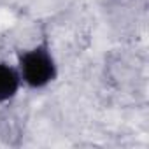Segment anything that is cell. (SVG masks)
I'll return each mask as SVG.
<instances>
[{
  "label": "cell",
  "mask_w": 149,
  "mask_h": 149,
  "mask_svg": "<svg viewBox=\"0 0 149 149\" xmlns=\"http://www.w3.org/2000/svg\"><path fill=\"white\" fill-rule=\"evenodd\" d=\"M21 84L23 81H21L18 67L7 61H0V104L13 100L18 95Z\"/></svg>",
  "instance_id": "obj_2"
},
{
  "label": "cell",
  "mask_w": 149,
  "mask_h": 149,
  "mask_svg": "<svg viewBox=\"0 0 149 149\" xmlns=\"http://www.w3.org/2000/svg\"><path fill=\"white\" fill-rule=\"evenodd\" d=\"M16 67L23 84L30 90H42L58 77V65L46 37L33 47L21 51Z\"/></svg>",
  "instance_id": "obj_1"
}]
</instances>
